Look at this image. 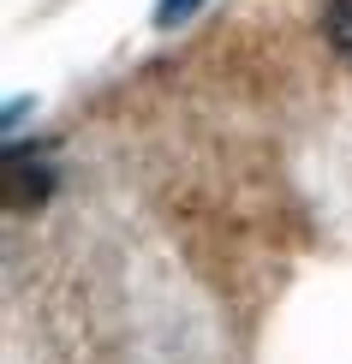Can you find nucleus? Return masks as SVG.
<instances>
[{
	"instance_id": "1",
	"label": "nucleus",
	"mask_w": 352,
	"mask_h": 364,
	"mask_svg": "<svg viewBox=\"0 0 352 364\" xmlns=\"http://www.w3.org/2000/svg\"><path fill=\"white\" fill-rule=\"evenodd\" d=\"M54 191V168H48V149L36 144H6V203L12 209H36L42 197Z\"/></svg>"
},
{
	"instance_id": "2",
	"label": "nucleus",
	"mask_w": 352,
	"mask_h": 364,
	"mask_svg": "<svg viewBox=\"0 0 352 364\" xmlns=\"http://www.w3.org/2000/svg\"><path fill=\"white\" fill-rule=\"evenodd\" d=\"M323 42L352 60V0H323Z\"/></svg>"
},
{
	"instance_id": "3",
	"label": "nucleus",
	"mask_w": 352,
	"mask_h": 364,
	"mask_svg": "<svg viewBox=\"0 0 352 364\" xmlns=\"http://www.w3.org/2000/svg\"><path fill=\"white\" fill-rule=\"evenodd\" d=\"M209 0H156V24L161 30H174V24H186L191 12H203Z\"/></svg>"
}]
</instances>
